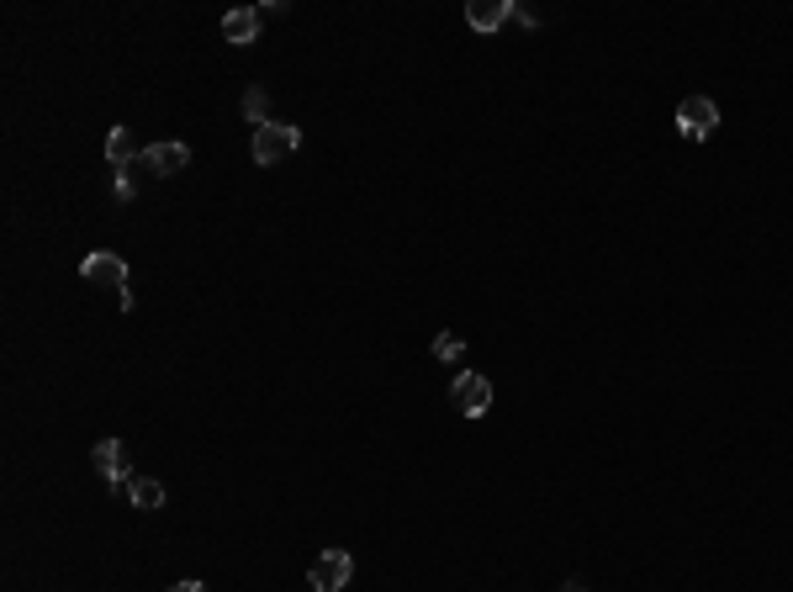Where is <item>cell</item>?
Wrapping results in <instances>:
<instances>
[{"label": "cell", "instance_id": "8", "mask_svg": "<svg viewBox=\"0 0 793 592\" xmlns=\"http://www.w3.org/2000/svg\"><path fill=\"white\" fill-rule=\"evenodd\" d=\"M260 22H265L260 6H238V11L223 16V37H228V43H238V48H249L254 37H260Z\"/></svg>", "mask_w": 793, "mask_h": 592}, {"label": "cell", "instance_id": "5", "mask_svg": "<svg viewBox=\"0 0 793 592\" xmlns=\"http://www.w3.org/2000/svg\"><path fill=\"white\" fill-rule=\"evenodd\" d=\"M677 127H682V138L704 143L714 127H719V106H714L709 96H688V101L677 106Z\"/></svg>", "mask_w": 793, "mask_h": 592}, {"label": "cell", "instance_id": "10", "mask_svg": "<svg viewBox=\"0 0 793 592\" xmlns=\"http://www.w3.org/2000/svg\"><path fill=\"white\" fill-rule=\"evenodd\" d=\"M122 492H127V503H133V508H143V513L164 508V487H159L154 476H127V481H122Z\"/></svg>", "mask_w": 793, "mask_h": 592}, {"label": "cell", "instance_id": "15", "mask_svg": "<svg viewBox=\"0 0 793 592\" xmlns=\"http://www.w3.org/2000/svg\"><path fill=\"white\" fill-rule=\"evenodd\" d=\"M566 592H587V587H582V582H566Z\"/></svg>", "mask_w": 793, "mask_h": 592}, {"label": "cell", "instance_id": "14", "mask_svg": "<svg viewBox=\"0 0 793 592\" xmlns=\"http://www.w3.org/2000/svg\"><path fill=\"white\" fill-rule=\"evenodd\" d=\"M170 592H207V587H201V582H175Z\"/></svg>", "mask_w": 793, "mask_h": 592}, {"label": "cell", "instance_id": "12", "mask_svg": "<svg viewBox=\"0 0 793 592\" xmlns=\"http://www.w3.org/2000/svg\"><path fill=\"white\" fill-rule=\"evenodd\" d=\"M244 117H249L254 127L275 122V117H270V90H265V85H249V90H244Z\"/></svg>", "mask_w": 793, "mask_h": 592}, {"label": "cell", "instance_id": "3", "mask_svg": "<svg viewBox=\"0 0 793 592\" xmlns=\"http://www.w3.org/2000/svg\"><path fill=\"white\" fill-rule=\"evenodd\" d=\"M80 275H85V286H101V291H112V296H122V291H127V265H122V254H112V249L85 254Z\"/></svg>", "mask_w": 793, "mask_h": 592}, {"label": "cell", "instance_id": "4", "mask_svg": "<svg viewBox=\"0 0 793 592\" xmlns=\"http://www.w3.org/2000/svg\"><path fill=\"white\" fill-rule=\"evenodd\" d=\"M349 577H355V561H349V550H323L318 561H312V571H307L312 592H339Z\"/></svg>", "mask_w": 793, "mask_h": 592}, {"label": "cell", "instance_id": "11", "mask_svg": "<svg viewBox=\"0 0 793 592\" xmlns=\"http://www.w3.org/2000/svg\"><path fill=\"white\" fill-rule=\"evenodd\" d=\"M106 159H112V170H127V164L138 159L133 133H127V127H112V133H106Z\"/></svg>", "mask_w": 793, "mask_h": 592}, {"label": "cell", "instance_id": "7", "mask_svg": "<svg viewBox=\"0 0 793 592\" xmlns=\"http://www.w3.org/2000/svg\"><path fill=\"white\" fill-rule=\"evenodd\" d=\"M143 164L164 180V175H180L191 164V148L186 143H154V148H143Z\"/></svg>", "mask_w": 793, "mask_h": 592}, {"label": "cell", "instance_id": "6", "mask_svg": "<svg viewBox=\"0 0 793 592\" xmlns=\"http://www.w3.org/2000/svg\"><path fill=\"white\" fill-rule=\"evenodd\" d=\"M90 466H96L106 481H112V487L133 476V471H127V444H122V439H101L96 450H90Z\"/></svg>", "mask_w": 793, "mask_h": 592}, {"label": "cell", "instance_id": "2", "mask_svg": "<svg viewBox=\"0 0 793 592\" xmlns=\"http://www.w3.org/2000/svg\"><path fill=\"white\" fill-rule=\"evenodd\" d=\"M450 402H455V413L482 418L492 407V381L482 376V370H460V376L450 381Z\"/></svg>", "mask_w": 793, "mask_h": 592}, {"label": "cell", "instance_id": "9", "mask_svg": "<svg viewBox=\"0 0 793 592\" xmlns=\"http://www.w3.org/2000/svg\"><path fill=\"white\" fill-rule=\"evenodd\" d=\"M513 11H519L513 0H471V6H466V22H471L476 32H497Z\"/></svg>", "mask_w": 793, "mask_h": 592}, {"label": "cell", "instance_id": "13", "mask_svg": "<svg viewBox=\"0 0 793 592\" xmlns=\"http://www.w3.org/2000/svg\"><path fill=\"white\" fill-rule=\"evenodd\" d=\"M460 349H466V339H455V333H439V339H434V360H460Z\"/></svg>", "mask_w": 793, "mask_h": 592}, {"label": "cell", "instance_id": "1", "mask_svg": "<svg viewBox=\"0 0 793 592\" xmlns=\"http://www.w3.org/2000/svg\"><path fill=\"white\" fill-rule=\"evenodd\" d=\"M302 148V127H291V122H265V127H254V164H281L286 154H297Z\"/></svg>", "mask_w": 793, "mask_h": 592}]
</instances>
